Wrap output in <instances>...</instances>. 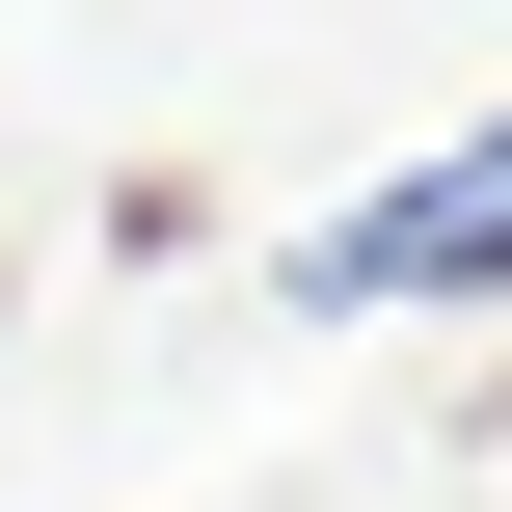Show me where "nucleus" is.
Here are the masks:
<instances>
[{"instance_id": "nucleus-1", "label": "nucleus", "mask_w": 512, "mask_h": 512, "mask_svg": "<svg viewBox=\"0 0 512 512\" xmlns=\"http://www.w3.org/2000/svg\"><path fill=\"white\" fill-rule=\"evenodd\" d=\"M270 297H297V324H432V297H512V108H486V135H432V162H378L351 216H297V243H270Z\"/></svg>"}]
</instances>
